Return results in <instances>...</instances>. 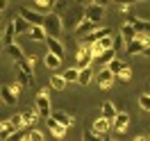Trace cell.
Returning a JSON list of instances; mask_svg holds the SVG:
<instances>
[{
  "label": "cell",
  "instance_id": "3",
  "mask_svg": "<svg viewBox=\"0 0 150 141\" xmlns=\"http://www.w3.org/2000/svg\"><path fill=\"white\" fill-rule=\"evenodd\" d=\"M93 59H96V55H93V50H91V43H89V41H82V46L77 50V68L91 66Z\"/></svg>",
  "mask_w": 150,
  "mask_h": 141
},
{
  "label": "cell",
  "instance_id": "4",
  "mask_svg": "<svg viewBox=\"0 0 150 141\" xmlns=\"http://www.w3.org/2000/svg\"><path fill=\"white\" fill-rule=\"evenodd\" d=\"M43 28L50 37H59L62 34V18H59V14L57 11H50L46 18H43Z\"/></svg>",
  "mask_w": 150,
  "mask_h": 141
},
{
  "label": "cell",
  "instance_id": "15",
  "mask_svg": "<svg viewBox=\"0 0 150 141\" xmlns=\"http://www.w3.org/2000/svg\"><path fill=\"white\" fill-rule=\"evenodd\" d=\"M0 98L5 100V105L14 107V105H16V98H18V94H16V91L11 89V84H9V86H2V89H0Z\"/></svg>",
  "mask_w": 150,
  "mask_h": 141
},
{
  "label": "cell",
  "instance_id": "39",
  "mask_svg": "<svg viewBox=\"0 0 150 141\" xmlns=\"http://www.w3.org/2000/svg\"><path fill=\"white\" fill-rule=\"evenodd\" d=\"M93 2H98V5H107L109 0H93Z\"/></svg>",
  "mask_w": 150,
  "mask_h": 141
},
{
  "label": "cell",
  "instance_id": "13",
  "mask_svg": "<svg viewBox=\"0 0 150 141\" xmlns=\"http://www.w3.org/2000/svg\"><path fill=\"white\" fill-rule=\"evenodd\" d=\"M46 46H48V50H50V52H55V55L64 57V43L59 41V37H50V34H48Z\"/></svg>",
  "mask_w": 150,
  "mask_h": 141
},
{
  "label": "cell",
  "instance_id": "11",
  "mask_svg": "<svg viewBox=\"0 0 150 141\" xmlns=\"http://www.w3.org/2000/svg\"><path fill=\"white\" fill-rule=\"evenodd\" d=\"M105 16V5H98V2H91L89 7H86V18L96 21V23H100Z\"/></svg>",
  "mask_w": 150,
  "mask_h": 141
},
{
  "label": "cell",
  "instance_id": "17",
  "mask_svg": "<svg viewBox=\"0 0 150 141\" xmlns=\"http://www.w3.org/2000/svg\"><path fill=\"white\" fill-rule=\"evenodd\" d=\"M23 114V121H25V128H32V125H37L39 118H41V114H39V109L34 107V109H25Z\"/></svg>",
  "mask_w": 150,
  "mask_h": 141
},
{
  "label": "cell",
  "instance_id": "7",
  "mask_svg": "<svg viewBox=\"0 0 150 141\" xmlns=\"http://www.w3.org/2000/svg\"><path fill=\"white\" fill-rule=\"evenodd\" d=\"M46 125H48V130H50V134H52V137H57V139H64L66 132H68V125L59 123L55 116H52V114H50V116L46 118Z\"/></svg>",
  "mask_w": 150,
  "mask_h": 141
},
{
  "label": "cell",
  "instance_id": "27",
  "mask_svg": "<svg viewBox=\"0 0 150 141\" xmlns=\"http://www.w3.org/2000/svg\"><path fill=\"white\" fill-rule=\"evenodd\" d=\"M52 116H55V118H57L59 123L68 125V128L73 125V116H71V114H66V112H59V109H55V112H52Z\"/></svg>",
  "mask_w": 150,
  "mask_h": 141
},
{
  "label": "cell",
  "instance_id": "38",
  "mask_svg": "<svg viewBox=\"0 0 150 141\" xmlns=\"http://www.w3.org/2000/svg\"><path fill=\"white\" fill-rule=\"evenodd\" d=\"M5 7H7V0H0V11L5 9Z\"/></svg>",
  "mask_w": 150,
  "mask_h": 141
},
{
  "label": "cell",
  "instance_id": "10",
  "mask_svg": "<svg viewBox=\"0 0 150 141\" xmlns=\"http://www.w3.org/2000/svg\"><path fill=\"white\" fill-rule=\"evenodd\" d=\"M28 37L32 39V41H43L46 43V39H48V32H46V28L41 25V23H34V25H30V30H28Z\"/></svg>",
  "mask_w": 150,
  "mask_h": 141
},
{
  "label": "cell",
  "instance_id": "44",
  "mask_svg": "<svg viewBox=\"0 0 150 141\" xmlns=\"http://www.w3.org/2000/svg\"><path fill=\"white\" fill-rule=\"evenodd\" d=\"M148 139H150V134H148Z\"/></svg>",
  "mask_w": 150,
  "mask_h": 141
},
{
  "label": "cell",
  "instance_id": "21",
  "mask_svg": "<svg viewBox=\"0 0 150 141\" xmlns=\"http://www.w3.org/2000/svg\"><path fill=\"white\" fill-rule=\"evenodd\" d=\"M114 57H116V48H107L105 52H100V55L96 57L93 62H98L100 66H107V64H109V62L114 59Z\"/></svg>",
  "mask_w": 150,
  "mask_h": 141
},
{
  "label": "cell",
  "instance_id": "6",
  "mask_svg": "<svg viewBox=\"0 0 150 141\" xmlns=\"http://www.w3.org/2000/svg\"><path fill=\"white\" fill-rule=\"evenodd\" d=\"M109 130H112V118H105V116H100V118L93 123L91 134H93V137H98V139H107Z\"/></svg>",
  "mask_w": 150,
  "mask_h": 141
},
{
  "label": "cell",
  "instance_id": "1",
  "mask_svg": "<svg viewBox=\"0 0 150 141\" xmlns=\"http://www.w3.org/2000/svg\"><path fill=\"white\" fill-rule=\"evenodd\" d=\"M148 46H150V32H137V37L132 39L130 43H125V52L137 55V52H143Z\"/></svg>",
  "mask_w": 150,
  "mask_h": 141
},
{
  "label": "cell",
  "instance_id": "42",
  "mask_svg": "<svg viewBox=\"0 0 150 141\" xmlns=\"http://www.w3.org/2000/svg\"><path fill=\"white\" fill-rule=\"evenodd\" d=\"M112 2H116V5H118V0H112Z\"/></svg>",
  "mask_w": 150,
  "mask_h": 141
},
{
  "label": "cell",
  "instance_id": "28",
  "mask_svg": "<svg viewBox=\"0 0 150 141\" xmlns=\"http://www.w3.org/2000/svg\"><path fill=\"white\" fill-rule=\"evenodd\" d=\"M21 139H30V141H43V132L39 130H30V132H21Z\"/></svg>",
  "mask_w": 150,
  "mask_h": 141
},
{
  "label": "cell",
  "instance_id": "31",
  "mask_svg": "<svg viewBox=\"0 0 150 141\" xmlns=\"http://www.w3.org/2000/svg\"><path fill=\"white\" fill-rule=\"evenodd\" d=\"M107 66H109V68H112L114 73H116V77H118V73H121V71H123V66H125V64H123L121 59H116V57H114V59H112V62H109V64H107Z\"/></svg>",
  "mask_w": 150,
  "mask_h": 141
},
{
  "label": "cell",
  "instance_id": "36",
  "mask_svg": "<svg viewBox=\"0 0 150 141\" xmlns=\"http://www.w3.org/2000/svg\"><path fill=\"white\" fill-rule=\"evenodd\" d=\"M9 137H14V132H11L7 125H2V130H0V139H9Z\"/></svg>",
  "mask_w": 150,
  "mask_h": 141
},
{
  "label": "cell",
  "instance_id": "20",
  "mask_svg": "<svg viewBox=\"0 0 150 141\" xmlns=\"http://www.w3.org/2000/svg\"><path fill=\"white\" fill-rule=\"evenodd\" d=\"M43 64H46L48 68H50V71H55V68H59V66H62V57L48 50V52H46V57H43Z\"/></svg>",
  "mask_w": 150,
  "mask_h": 141
},
{
  "label": "cell",
  "instance_id": "12",
  "mask_svg": "<svg viewBox=\"0 0 150 141\" xmlns=\"http://www.w3.org/2000/svg\"><path fill=\"white\" fill-rule=\"evenodd\" d=\"M18 14H21V16H23L25 21H30V25H34V23H41V25H43V18H46V16H41L39 11L30 9V7H21Z\"/></svg>",
  "mask_w": 150,
  "mask_h": 141
},
{
  "label": "cell",
  "instance_id": "41",
  "mask_svg": "<svg viewBox=\"0 0 150 141\" xmlns=\"http://www.w3.org/2000/svg\"><path fill=\"white\" fill-rule=\"evenodd\" d=\"M2 125H5V123H0V130H2Z\"/></svg>",
  "mask_w": 150,
  "mask_h": 141
},
{
  "label": "cell",
  "instance_id": "18",
  "mask_svg": "<svg viewBox=\"0 0 150 141\" xmlns=\"http://www.w3.org/2000/svg\"><path fill=\"white\" fill-rule=\"evenodd\" d=\"M93 68L91 66H84V68H80V77H77V84H82V86H89L91 82H93Z\"/></svg>",
  "mask_w": 150,
  "mask_h": 141
},
{
  "label": "cell",
  "instance_id": "23",
  "mask_svg": "<svg viewBox=\"0 0 150 141\" xmlns=\"http://www.w3.org/2000/svg\"><path fill=\"white\" fill-rule=\"evenodd\" d=\"M14 28H16V32L18 34H28V30H30V21H25L23 16H14Z\"/></svg>",
  "mask_w": 150,
  "mask_h": 141
},
{
  "label": "cell",
  "instance_id": "34",
  "mask_svg": "<svg viewBox=\"0 0 150 141\" xmlns=\"http://www.w3.org/2000/svg\"><path fill=\"white\" fill-rule=\"evenodd\" d=\"M130 77H132V68H130L127 64H125V66H123V71L118 73V80H121V82H127Z\"/></svg>",
  "mask_w": 150,
  "mask_h": 141
},
{
  "label": "cell",
  "instance_id": "32",
  "mask_svg": "<svg viewBox=\"0 0 150 141\" xmlns=\"http://www.w3.org/2000/svg\"><path fill=\"white\" fill-rule=\"evenodd\" d=\"M139 105H141V109H143V112H150V94H141Z\"/></svg>",
  "mask_w": 150,
  "mask_h": 141
},
{
  "label": "cell",
  "instance_id": "22",
  "mask_svg": "<svg viewBox=\"0 0 150 141\" xmlns=\"http://www.w3.org/2000/svg\"><path fill=\"white\" fill-rule=\"evenodd\" d=\"M66 84H68V82H66V77L62 75V73H52V75H50V86H52V89H57V91H64Z\"/></svg>",
  "mask_w": 150,
  "mask_h": 141
},
{
  "label": "cell",
  "instance_id": "9",
  "mask_svg": "<svg viewBox=\"0 0 150 141\" xmlns=\"http://www.w3.org/2000/svg\"><path fill=\"white\" fill-rule=\"evenodd\" d=\"M96 25H98V23H96V21H91V18H82L80 21V23H77V28H75V37H84V34H91V32H93L96 30Z\"/></svg>",
  "mask_w": 150,
  "mask_h": 141
},
{
  "label": "cell",
  "instance_id": "33",
  "mask_svg": "<svg viewBox=\"0 0 150 141\" xmlns=\"http://www.w3.org/2000/svg\"><path fill=\"white\" fill-rule=\"evenodd\" d=\"M18 32H16V28H14V21H11L9 25H7V32H5V39H7V43L9 41H14V37H16Z\"/></svg>",
  "mask_w": 150,
  "mask_h": 141
},
{
  "label": "cell",
  "instance_id": "16",
  "mask_svg": "<svg viewBox=\"0 0 150 141\" xmlns=\"http://www.w3.org/2000/svg\"><path fill=\"white\" fill-rule=\"evenodd\" d=\"M5 52H7V55L14 59V62H21V59L25 57V52L21 50V46H18V43H14V41H9V43L5 46Z\"/></svg>",
  "mask_w": 150,
  "mask_h": 141
},
{
  "label": "cell",
  "instance_id": "24",
  "mask_svg": "<svg viewBox=\"0 0 150 141\" xmlns=\"http://www.w3.org/2000/svg\"><path fill=\"white\" fill-rule=\"evenodd\" d=\"M137 28V32H150V21H143V18H137V16H130L127 18Z\"/></svg>",
  "mask_w": 150,
  "mask_h": 141
},
{
  "label": "cell",
  "instance_id": "25",
  "mask_svg": "<svg viewBox=\"0 0 150 141\" xmlns=\"http://www.w3.org/2000/svg\"><path fill=\"white\" fill-rule=\"evenodd\" d=\"M114 30L112 28H96L91 34H86V41L91 43V41H96V39H100V37H107V34H112Z\"/></svg>",
  "mask_w": 150,
  "mask_h": 141
},
{
  "label": "cell",
  "instance_id": "40",
  "mask_svg": "<svg viewBox=\"0 0 150 141\" xmlns=\"http://www.w3.org/2000/svg\"><path fill=\"white\" fill-rule=\"evenodd\" d=\"M143 55H146V57H150V46L146 48V50H143Z\"/></svg>",
  "mask_w": 150,
  "mask_h": 141
},
{
  "label": "cell",
  "instance_id": "5",
  "mask_svg": "<svg viewBox=\"0 0 150 141\" xmlns=\"http://www.w3.org/2000/svg\"><path fill=\"white\" fill-rule=\"evenodd\" d=\"M114 80H116V73H114L109 66H100V71L96 73V82L100 89H109L114 84Z\"/></svg>",
  "mask_w": 150,
  "mask_h": 141
},
{
  "label": "cell",
  "instance_id": "2",
  "mask_svg": "<svg viewBox=\"0 0 150 141\" xmlns=\"http://www.w3.org/2000/svg\"><path fill=\"white\" fill-rule=\"evenodd\" d=\"M34 107L39 109V114H41L43 118H48V116L52 114V103H50V96H48V91H46V89H41V91L37 94Z\"/></svg>",
  "mask_w": 150,
  "mask_h": 141
},
{
  "label": "cell",
  "instance_id": "43",
  "mask_svg": "<svg viewBox=\"0 0 150 141\" xmlns=\"http://www.w3.org/2000/svg\"><path fill=\"white\" fill-rule=\"evenodd\" d=\"M0 39H2V34H0Z\"/></svg>",
  "mask_w": 150,
  "mask_h": 141
},
{
  "label": "cell",
  "instance_id": "19",
  "mask_svg": "<svg viewBox=\"0 0 150 141\" xmlns=\"http://www.w3.org/2000/svg\"><path fill=\"white\" fill-rule=\"evenodd\" d=\"M121 34H123V41H125V43H130L132 39L137 37V28L132 25L130 21H125V23L121 25Z\"/></svg>",
  "mask_w": 150,
  "mask_h": 141
},
{
  "label": "cell",
  "instance_id": "30",
  "mask_svg": "<svg viewBox=\"0 0 150 141\" xmlns=\"http://www.w3.org/2000/svg\"><path fill=\"white\" fill-rule=\"evenodd\" d=\"M18 80L23 86H32L34 84V75H30V73H25V71H18Z\"/></svg>",
  "mask_w": 150,
  "mask_h": 141
},
{
  "label": "cell",
  "instance_id": "37",
  "mask_svg": "<svg viewBox=\"0 0 150 141\" xmlns=\"http://www.w3.org/2000/svg\"><path fill=\"white\" fill-rule=\"evenodd\" d=\"M132 2H141V0H118V5H132Z\"/></svg>",
  "mask_w": 150,
  "mask_h": 141
},
{
  "label": "cell",
  "instance_id": "14",
  "mask_svg": "<svg viewBox=\"0 0 150 141\" xmlns=\"http://www.w3.org/2000/svg\"><path fill=\"white\" fill-rule=\"evenodd\" d=\"M5 125H7V128H9L11 132H14V134H16L18 130H23V128H25V121H23V114H14V116H9V118L5 121Z\"/></svg>",
  "mask_w": 150,
  "mask_h": 141
},
{
  "label": "cell",
  "instance_id": "26",
  "mask_svg": "<svg viewBox=\"0 0 150 141\" xmlns=\"http://www.w3.org/2000/svg\"><path fill=\"white\" fill-rule=\"evenodd\" d=\"M100 109H103V116H105V118H112V121H114V116L118 114V107H116L114 103H103Z\"/></svg>",
  "mask_w": 150,
  "mask_h": 141
},
{
  "label": "cell",
  "instance_id": "35",
  "mask_svg": "<svg viewBox=\"0 0 150 141\" xmlns=\"http://www.w3.org/2000/svg\"><path fill=\"white\" fill-rule=\"evenodd\" d=\"M32 2H34V7H37V9H50L55 0H32Z\"/></svg>",
  "mask_w": 150,
  "mask_h": 141
},
{
  "label": "cell",
  "instance_id": "29",
  "mask_svg": "<svg viewBox=\"0 0 150 141\" xmlns=\"http://www.w3.org/2000/svg\"><path fill=\"white\" fill-rule=\"evenodd\" d=\"M62 75L66 77L68 84H71V82H77V77H80V68H68V71H64Z\"/></svg>",
  "mask_w": 150,
  "mask_h": 141
},
{
  "label": "cell",
  "instance_id": "8",
  "mask_svg": "<svg viewBox=\"0 0 150 141\" xmlns=\"http://www.w3.org/2000/svg\"><path fill=\"white\" fill-rule=\"evenodd\" d=\"M127 123H130V114L118 112L116 116H114V121H112V128H114L116 134H123V132L127 130Z\"/></svg>",
  "mask_w": 150,
  "mask_h": 141
}]
</instances>
